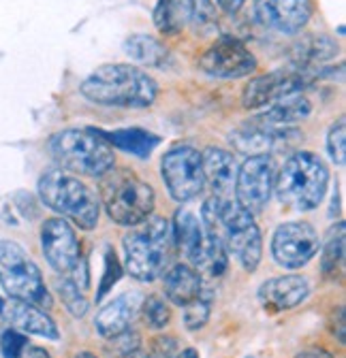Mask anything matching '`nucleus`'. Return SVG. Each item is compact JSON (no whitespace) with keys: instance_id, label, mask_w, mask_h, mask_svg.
Returning <instances> with one entry per match:
<instances>
[{"instance_id":"nucleus-6","label":"nucleus","mask_w":346,"mask_h":358,"mask_svg":"<svg viewBox=\"0 0 346 358\" xmlns=\"http://www.w3.org/2000/svg\"><path fill=\"white\" fill-rule=\"evenodd\" d=\"M101 201L116 224L131 229L152 215L156 194L154 188L133 171L111 169L101 179Z\"/></svg>"},{"instance_id":"nucleus-34","label":"nucleus","mask_w":346,"mask_h":358,"mask_svg":"<svg viewBox=\"0 0 346 358\" xmlns=\"http://www.w3.org/2000/svg\"><path fill=\"white\" fill-rule=\"evenodd\" d=\"M26 345H28V337L15 329H7L0 335V354L5 358H20Z\"/></svg>"},{"instance_id":"nucleus-33","label":"nucleus","mask_w":346,"mask_h":358,"mask_svg":"<svg viewBox=\"0 0 346 358\" xmlns=\"http://www.w3.org/2000/svg\"><path fill=\"white\" fill-rule=\"evenodd\" d=\"M120 275H122V266L118 264L116 252L109 248V250L105 252V273H103V278H101V288H99V292H97V303L105 299V294L113 288V284H118Z\"/></svg>"},{"instance_id":"nucleus-4","label":"nucleus","mask_w":346,"mask_h":358,"mask_svg":"<svg viewBox=\"0 0 346 358\" xmlns=\"http://www.w3.org/2000/svg\"><path fill=\"white\" fill-rule=\"evenodd\" d=\"M39 199L52 211L81 231H95L101 217V201L92 188L62 169H48L39 179Z\"/></svg>"},{"instance_id":"nucleus-39","label":"nucleus","mask_w":346,"mask_h":358,"mask_svg":"<svg viewBox=\"0 0 346 358\" xmlns=\"http://www.w3.org/2000/svg\"><path fill=\"white\" fill-rule=\"evenodd\" d=\"M73 358H97L92 352H79V354H75Z\"/></svg>"},{"instance_id":"nucleus-13","label":"nucleus","mask_w":346,"mask_h":358,"mask_svg":"<svg viewBox=\"0 0 346 358\" xmlns=\"http://www.w3.org/2000/svg\"><path fill=\"white\" fill-rule=\"evenodd\" d=\"M308 79L310 77H306L301 71H289V69L258 75L246 83L244 94H242V105L248 111L265 109L284 96L301 92V90L306 87Z\"/></svg>"},{"instance_id":"nucleus-35","label":"nucleus","mask_w":346,"mask_h":358,"mask_svg":"<svg viewBox=\"0 0 346 358\" xmlns=\"http://www.w3.org/2000/svg\"><path fill=\"white\" fill-rule=\"evenodd\" d=\"M295 358H335V356L323 348H308V350H301Z\"/></svg>"},{"instance_id":"nucleus-8","label":"nucleus","mask_w":346,"mask_h":358,"mask_svg":"<svg viewBox=\"0 0 346 358\" xmlns=\"http://www.w3.org/2000/svg\"><path fill=\"white\" fill-rule=\"evenodd\" d=\"M219 220L227 254H231L242 264L244 271H256L263 256V237L254 222V215L233 199H219Z\"/></svg>"},{"instance_id":"nucleus-36","label":"nucleus","mask_w":346,"mask_h":358,"mask_svg":"<svg viewBox=\"0 0 346 358\" xmlns=\"http://www.w3.org/2000/svg\"><path fill=\"white\" fill-rule=\"evenodd\" d=\"M20 358H52L50 356V352L48 350H43V348H39V345H26L24 348V352L20 354Z\"/></svg>"},{"instance_id":"nucleus-7","label":"nucleus","mask_w":346,"mask_h":358,"mask_svg":"<svg viewBox=\"0 0 346 358\" xmlns=\"http://www.w3.org/2000/svg\"><path fill=\"white\" fill-rule=\"evenodd\" d=\"M0 286L15 301L32 303L43 309L52 305L41 268L20 243L9 239H0Z\"/></svg>"},{"instance_id":"nucleus-38","label":"nucleus","mask_w":346,"mask_h":358,"mask_svg":"<svg viewBox=\"0 0 346 358\" xmlns=\"http://www.w3.org/2000/svg\"><path fill=\"white\" fill-rule=\"evenodd\" d=\"M173 358H199V352H197L195 348H186V350L178 352Z\"/></svg>"},{"instance_id":"nucleus-12","label":"nucleus","mask_w":346,"mask_h":358,"mask_svg":"<svg viewBox=\"0 0 346 358\" xmlns=\"http://www.w3.org/2000/svg\"><path fill=\"white\" fill-rule=\"evenodd\" d=\"M199 69L214 79H237L256 71V58L244 43L221 38L199 56Z\"/></svg>"},{"instance_id":"nucleus-30","label":"nucleus","mask_w":346,"mask_h":358,"mask_svg":"<svg viewBox=\"0 0 346 358\" xmlns=\"http://www.w3.org/2000/svg\"><path fill=\"white\" fill-rule=\"evenodd\" d=\"M141 309H144V320H146V324H148L150 329L160 331V329H165V327L169 324V320H171V307L167 305L165 299H160V296H156V294L144 299Z\"/></svg>"},{"instance_id":"nucleus-16","label":"nucleus","mask_w":346,"mask_h":358,"mask_svg":"<svg viewBox=\"0 0 346 358\" xmlns=\"http://www.w3.org/2000/svg\"><path fill=\"white\" fill-rule=\"evenodd\" d=\"M0 316L11 324V329L24 335H36V337H46L52 341L60 339L56 322L48 316L46 309L36 307L32 303L9 299L7 303L0 305Z\"/></svg>"},{"instance_id":"nucleus-11","label":"nucleus","mask_w":346,"mask_h":358,"mask_svg":"<svg viewBox=\"0 0 346 358\" xmlns=\"http://www.w3.org/2000/svg\"><path fill=\"white\" fill-rule=\"evenodd\" d=\"M319 250V233L308 222H284L272 237V256L282 268L306 266Z\"/></svg>"},{"instance_id":"nucleus-29","label":"nucleus","mask_w":346,"mask_h":358,"mask_svg":"<svg viewBox=\"0 0 346 358\" xmlns=\"http://www.w3.org/2000/svg\"><path fill=\"white\" fill-rule=\"evenodd\" d=\"M56 292L60 296V301L64 303V307L73 313L75 318H83L85 313H88V299L83 296V288L77 286V282L71 278V275H62L56 280Z\"/></svg>"},{"instance_id":"nucleus-9","label":"nucleus","mask_w":346,"mask_h":358,"mask_svg":"<svg viewBox=\"0 0 346 358\" xmlns=\"http://www.w3.org/2000/svg\"><path fill=\"white\" fill-rule=\"evenodd\" d=\"M160 175L173 201H193L203 192L205 186L201 152L186 143L173 145L160 160Z\"/></svg>"},{"instance_id":"nucleus-15","label":"nucleus","mask_w":346,"mask_h":358,"mask_svg":"<svg viewBox=\"0 0 346 358\" xmlns=\"http://www.w3.org/2000/svg\"><path fill=\"white\" fill-rule=\"evenodd\" d=\"M254 13L270 30L297 34L312 17V0H254Z\"/></svg>"},{"instance_id":"nucleus-21","label":"nucleus","mask_w":346,"mask_h":358,"mask_svg":"<svg viewBox=\"0 0 346 358\" xmlns=\"http://www.w3.org/2000/svg\"><path fill=\"white\" fill-rule=\"evenodd\" d=\"M165 296L173 305H188L203 294V275L193 264H173L162 278Z\"/></svg>"},{"instance_id":"nucleus-20","label":"nucleus","mask_w":346,"mask_h":358,"mask_svg":"<svg viewBox=\"0 0 346 358\" xmlns=\"http://www.w3.org/2000/svg\"><path fill=\"white\" fill-rule=\"evenodd\" d=\"M310 294V284L301 275H282L272 278L258 288V301L270 311H284L293 309L299 303H304Z\"/></svg>"},{"instance_id":"nucleus-5","label":"nucleus","mask_w":346,"mask_h":358,"mask_svg":"<svg viewBox=\"0 0 346 358\" xmlns=\"http://www.w3.org/2000/svg\"><path fill=\"white\" fill-rule=\"evenodd\" d=\"M329 186V169L321 156L312 152H297L286 158L276 175L274 190L282 205L295 211L317 209Z\"/></svg>"},{"instance_id":"nucleus-24","label":"nucleus","mask_w":346,"mask_h":358,"mask_svg":"<svg viewBox=\"0 0 346 358\" xmlns=\"http://www.w3.org/2000/svg\"><path fill=\"white\" fill-rule=\"evenodd\" d=\"M310 113H312V103L301 92H297V94H291V96H284V99L272 103L268 107V111L256 115V120H261L270 126L284 128V126H291L295 122L306 120Z\"/></svg>"},{"instance_id":"nucleus-19","label":"nucleus","mask_w":346,"mask_h":358,"mask_svg":"<svg viewBox=\"0 0 346 358\" xmlns=\"http://www.w3.org/2000/svg\"><path fill=\"white\" fill-rule=\"evenodd\" d=\"M291 134H293V128H289V126L278 128V126H270V124H265L261 120L252 117L248 124L240 126L231 134V143L240 152H244L248 156H256V154L272 152L282 141H286Z\"/></svg>"},{"instance_id":"nucleus-32","label":"nucleus","mask_w":346,"mask_h":358,"mask_svg":"<svg viewBox=\"0 0 346 358\" xmlns=\"http://www.w3.org/2000/svg\"><path fill=\"white\" fill-rule=\"evenodd\" d=\"M327 152L335 164L346 162V128H344V117H340L327 132Z\"/></svg>"},{"instance_id":"nucleus-23","label":"nucleus","mask_w":346,"mask_h":358,"mask_svg":"<svg viewBox=\"0 0 346 358\" xmlns=\"http://www.w3.org/2000/svg\"><path fill=\"white\" fill-rule=\"evenodd\" d=\"M195 22V0H158L154 9V26L167 36L180 34Z\"/></svg>"},{"instance_id":"nucleus-2","label":"nucleus","mask_w":346,"mask_h":358,"mask_svg":"<svg viewBox=\"0 0 346 358\" xmlns=\"http://www.w3.org/2000/svg\"><path fill=\"white\" fill-rule=\"evenodd\" d=\"M124 268L137 282H154L169 266L173 252L171 224L165 217H148L137 227H131L122 239Z\"/></svg>"},{"instance_id":"nucleus-25","label":"nucleus","mask_w":346,"mask_h":358,"mask_svg":"<svg viewBox=\"0 0 346 358\" xmlns=\"http://www.w3.org/2000/svg\"><path fill=\"white\" fill-rule=\"evenodd\" d=\"M103 134L111 148H118V150H122L126 154H133L137 158H148L160 143V137H156L154 132H150L146 128H137V126L113 130V132H103Z\"/></svg>"},{"instance_id":"nucleus-17","label":"nucleus","mask_w":346,"mask_h":358,"mask_svg":"<svg viewBox=\"0 0 346 358\" xmlns=\"http://www.w3.org/2000/svg\"><path fill=\"white\" fill-rule=\"evenodd\" d=\"M141 303H144V294L137 290H128V292L111 299L97 313V318H95L97 333L105 339H111V337L128 331L133 320L137 318Z\"/></svg>"},{"instance_id":"nucleus-22","label":"nucleus","mask_w":346,"mask_h":358,"mask_svg":"<svg viewBox=\"0 0 346 358\" xmlns=\"http://www.w3.org/2000/svg\"><path fill=\"white\" fill-rule=\"evenodd\" d=\"M171 233H173V245H178L180 252L193 264H197L205 248V231L201 220L195 217V213H191L188 209H180L176 217H173Z\"/></svg>"},{"instance_id":"nucleus-28","label":"nucleus","mask_w":346,"mask_h":358,"mask_svg":"<svg viewBox=\"0 0 346 358\" xmlns=\"http://www.w3.org/2000/svg\"><path fill=\"white\" fill-rule=\"evenodd\" d=\"M342 264H344V224L340 222L335 229H331L329 239L321 252V271L327 278H335Z\"/></svg>"},{"instance_id":"nucleus-27","label":"nucleus","mask_w":346,"mask_h":358,"mask_svg":"<svg viewBox=\"0 0 346 358\" xmlns=\"http://www.w3.org/2000/svg\"><path fill=\"white\" fill-rule=\"evenodd\" d=\"M335 54H338V45L333 43V38H329L325 34L306 36L304 41L295 45V52H293V60L297 64L295 71L304 73L310 66H317L321 62L331 60Z\"/></svg>"},{"instance_id":"nucleus-41","label":"nucleus","mask_w":346,"mask_h":358,"mask_svg":"<svg viewBox=\"0 0 346 358\" xmlns=\"http://www.w3.org/2000/svg\"><path fill=\"white\" fill-rule=\"evenodd\" d=\"M0 305H3V301H0Z\"/></svg>"},{"instance_id":"nucleus-3","label":"nucleus","mask_w":346,"mask_h":358,"mask_svg":"<svg viewBox=\"0 0 346 358\" xmlns=\"http://www.w3.org/2000/svg\"><path fill=\"white\" fill-rule=\"evenodd\" d=\"M48 150L58 166L67 173L103 177L113 169V148L105 139L103 130L95 128H67L52 134Z\"/></svg>"},{"instance_id":"nucleus-31","label":"nucleus","mask_w":346,"mask_h":358,"mask_svg":"<svg viewBox=\"0 0 346 358\" xmlns=\"http://www.w3.org/2000/svg\"><path fill=\"white\" fill-rule=\"evenodd\" d=\"M212 313V299L201 294L199 299H195L193 303L184 305V327L188 331H199L207 324Z\"/></svg>"},{"instance_id":"nucleus-40","label":"nucleus","mask_w":346,"mask_h":358,"mask_svg":"<svg viewBox=\"0 0 346 358\" xmlns=\"http://www.w3.org/2000/svg\"><path fill=\"white\" fill-rule=\"evenodd\" d=\"M124 358H146V356H141L139 352H135V354H131V356H124Z\"/></svg>"},{"instance_id":"nucleus-1","label":"nucleus","mask_w":346,"mask_h":358,"mask_svg":"<svg viewBox=\"0 0 346 358\" xmlns=\"http://www.w3.org/2000/svg\"><path fill=\"white\" fill-rule=\"evenodd\" d=\"M79 92L95 105L144 109L156 101L158 85L135 64H105L81 81Z\"/></svg>"},{"instance_id":"nucleus-14","label":"nucleus","mask_w":346,"mask_h":358,"mask_svg":"<svg viewBox=\"0 0 346 358\" xmlns=\"http://www.w3.org/2000/svg\"><path fill=\"white\" fill-rule=\"evenodd\" d=\"M41 248L48 264L60 275H71L81 260L79 241L64 217H50L41 227Z\"/></svg>"},{"instance_id":"nucleus-37","label":"nucleus","mask_w":346,"mask_h":358,"mask_svg":"<svg viewBox=\"0 0 346 358\" xmlns=\"http://www.w3.org/2000/svg\"><path fill=\"white\" fill-rule=\"evenodd\" d=\"M219 3V7L225 11V13H229V15H235L242 7H244V3L246 0H216Z\"/></svg>"},{"instance_id":"nucleus-10","label":"nucleus","mask_w":346,"mask_h":358,"mask_svg":"<svg viewBox=\"0 0 346 358\" xmlns=\"http://www.w3.org/2000/svg\"><path fill=\"white\" fill-rule=\"evenodd\" d=\"M276 182V169L270 154H256L248 156L240 169L235 179V201L248 209L252 215L263 211L272 199Z\"/></svg>"},{"instance_id":"nucleus-26","label":"nucleus","mask_w":346,"mask_h":358,"mask_svg":"<svg viewBox=\"0 0 346 358\" xmlns=\"http://www.w3.org/2000/svg\"><path fill=\"white\" fill-rule=\"evenodd\" d=\"M124 52H126V56H131V60H135L144 66H156V69H162L171 56L167 45L152 34L128 36L124 41Z\"/></svg>"},{"instance_id":"nucleus-18","label":"nucleus","mask_w":346,"mask_h":358,"mask_svg":"<svg viewBox=\"0 0 346 358\" xmlns=\"http://www.w3.org/2000/svg\"><path fill=\"white\" fill-rule=\"evenodd\" d=\"M203 179L212 188V196L229 201L233 199V188L237 179V160L231 152L221 148H207L201 154Z\"/></svg>"}]
</instances>
